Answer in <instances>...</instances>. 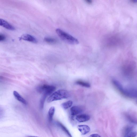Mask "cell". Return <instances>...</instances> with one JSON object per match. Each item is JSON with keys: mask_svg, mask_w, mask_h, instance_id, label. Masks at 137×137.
<instances>
[{"mask_svg": "<svg viewBox=\"0 0 137 137\" xmlns=\"http://www.w3.org/2000/svg\"><path fill=\"white\" fill-rule=\"evenodd\" d=\"M76 83L78 85L87 88H89L90 87V85L89 83L82 80H78L76 82Z\"/></svg>", "mask_w": 137, "mask_h": 137, "instance_id": "4fadbf2b", "label": "cell"}, {"mask_svg": "<svg viewBox=\"0 0 137 137\" xmlns=\"http://www.w3.org/2000/svg\"><path fill=\"white\" fill-rule=\"evenodd\" d=\"M57 33L63 40L69 44L75 45L79 43L78 40L72 36L59 29L56 30Z\"/></svg>", "mask_w": 137, "mask_h": 137, "instance_id": "7a4b0ae2", "label": "cell"}, {"mask_svg": "<svg viewBox=\"0 0 137 137\" xmlns=\"http://www.w3.org/2000/svg\"><path fill=\"white\" fill-rule=\"evenodd\" d=\"M137 133L136 132H131L125 135V137H135Z\"/></svg>", "mask_w": 137, "mask_h": 137, "instance_id": "2e32d148", "label": "cell"}, {"mask_svg": "<svg viewBox=\"0 0 137 137\" xmlns=\"http://www.w3.org/2000/svg\"><path fill=\"white\" fill-rule=\"evenodd\" d=\"M78 130L83 135H85L88 133L90 131L89 127L85 125H79L78 127Z\"/></svg>", "mask_w": 137, "mask_h": 137, "instance_id": "52a82bcc", "label": "cell"}, {"mask_svg": "<svg viewBox=\"0 0 137 137\" xmlns=\"http://www.w3.org/2000/svg\"><path fill=\"white\" fill-rule=\"evenodd\" d=\"M57 124L58 126H59L69 136V137H72L68 130L63 124L59 122L57 123Z\"/></svg>", "mask_w": 137, "mask_h": 137, "instance_id": "8fae6325", "label": "cell"}, {"mask_svg": "<svg viewBox=\"0 0 137 137\" xmlns=\"http://www.w3.org/2000/svg\"><path fill=\"white\" fill-rule=\"evenodd\" d=\"M55 89L56 88L54 86L47 84L40 86L37 88L39 92L47 97L51 94Z\"/></svg>", "mask_w": 137, "mask_h": 137, "instance_id": "3957f363", "label": "cell"}, {"mask_svg": "<svg viewBox=\"0 0 137 137\" xmlns=\"http://www.w3.org/2000/svg\"><path fill=\"white\" fill-rule=\"evenodd\" d=\"M90 118V116L86 114L79 115L76 117V119L80 123H83L89 120Z\"/></svg>", "mask_w": 137, "mask_h": 137, "instance_id": "9c48e42d", "label": "cell"}, {"mask_svg": "<svg viewBox=\"0 0 137 137\" xmlns=\"http://www.w3.org/2000/svg\"><path fill=\"white\" fill-rule=\"evenodd\" d=\"M4 114V112L3 109L0 106V119L2 118Z\"/></svg>", "mask_w": 137, "mask_h": 137, "instance_id": "e0dca14e", "label": "cell"}, {"mask_svg": "<svg viewBox=\"0 0 137 137\" xmlns=\"http://www.w3.org/2000/svg\"><path fill=\"white\" fill-rule=\"evenodd\" d=\"M0 26L11 30H14L15 28L3 19H0Z\"/></svg>", "mask_w": 137, "mask_h": 137, "instance_id": "ba28073f", "label": "cell"}, {"mask_svg": "<svg viewBox=\"0 0 137 137\" xmlns=\"http://www.w3.org/2000/svg\"><path fill=\"white\" fill-rule=\"evenodd\" d=\"M6 39V36L2 34H0V42L4 41Z\"/></svg>", "mask_w": 137, "mask_h": 137, "instance_id": "ac0fdd59", "label": "cell"}, {"mask_svg": "<svg viewBox=\"0 0 137 137\" xmlns=\"http://www.w3.org/2000/svg\"><path fill=\"white\" fill-rule=\"evenodd\" d=\"M73 102L71 101H69L63 103L62 105L63 109L65 110L70 108L73 104Z\"/></svg>", "mask_w": 137, "mask_h": 137, "instance_id": "5bb4252c", "label": "cell"}, {"mask_svg": "<svg viewBox=\"0 0 137 137\" xmlns=\"http://www.w3.org/2000/svg\"><path fill=\"white\" fill-rule=\"evenodd\" d=\"M69 96V94L67 90L60 89L51 94L48 98L47 102L50 103L55 101L67 99Z\"/></svg>", "mask_w": 137, "mask_h": 137, "instance_id": "6da1fadb", "label": "cell"}, {"mask_svg": "<svg viewBox=\"0 0 137 137\" xmlns=\"http://www.w3.org/2000/svg\"><path fill=\"white\" fill-rule=\"evenodd\" d=\"M20 40H23L29 41L34 43H36L38 42L37 39L34 37L28 34H24L22 35L20 38Z\"/></svg>", "mask_w": 137, "mask_h": 137, "instance_id": "5b68a950", "label": "cell"}, {"mask_svg": "<svg viewBox=\"0 0 137 137\" xmlns=\"http://www.w3.org/2000/svg\"><path fill=\"white\" fill-rule=\"evenodd\" d=\"M44 41L46 42L51 44H55L57 42V41L54 38L46 37L44 38Z\"/></svg>", "mask_w": 137, "mask_h": 137, "instance_id": "9a60e30c", "label": "cell"}, {"mask_svg": "<svg viewBox=\"0 0 137 137\" xmlns=\"http://www.w3.org/2000/svg\"><path fill=\"white\" fill-rule=\"evenodd\" d=\"M83 111V109L80 106H74L70 109L71 114L73 116L77 115L81 113Z\"/></svg>", "mask_w": 137, "mask_h": 137, "instance_id": "8992f818", "label": "cell"}, {"mask_svg": "<svg viewBox=\"0 0 137 137\" xmlns=\"http://www.w3.org/2000/svg\"><path fill=\"white\" fill-rule=\"evenodd\" d=\"M13 94L15 98L18 100L23 104L26 105L27 102L22 96L16 91H14L13 92Z\"/></svg>", "mask_w": 137, "mask_h": 137, "instance_id": "30bf717a", "label": "cell"}, {"mask_svg": "<svg viewBox=\"0 0 137 137\" xmlns=\"http://www.w3.org/2000/svg\"><path fill=\"white\" fill-rule=\"evenodd\" d=\"M55 112V108L54 106H52L48 111L49 119L50 121H51L53 119Z\"/></svg>", "mask_w": 137, "mask_h": 137, "instance_id": "7c38bea8", "label": "cell"}, {"mask_svg": "<svg viewBox=\"0 0 137 137\" xmlns=\"http://www.w3.org/2000/svg\"><path fill=\"white\" fill-rule=\"evenodd\" d=\"M89 137H101L99 135L97 134H93L91 135Z\"/></svg>", "mask_w": 137, "mask_h": 137, "instance_id": "d6986e66", "label": "cell"}, {"mask_svg": "<svg viewBox=\"0 0 137 137\" xmlns=\"http://www.w3.org/2000/svg\"><path fill=\"white\" fill-rule=\"evenodd\" d=\"M27 137H39L37 136H28Z\"/></svg>", "mask_w": 137, "mask_h": 137, "instance_id": "44dd1931", "label": "cell"}, {"mask_svg": "<svg viewBox=\"0 0 137 137\" xmlns=\"http://www.w3.org/2000/svg\"><path fill=\"white\" fill-rule=\"evenodd\" d=\"M128 97L135 98L137 97V90L133 88H124L121 93Z\"/></svg>", "mask_w": 137, "mask_h": 137, "instance_id": "277c9868", "label": "cell"}, {"mask_svg": "<svg viewBox=\"0 0 137 137\" xmlns=\"http://www.w3.org/2000/svg\"><path fill=\"white\" fill-rule=\"evenodd\" d=\"M86 2L87 3L89 4H91L92 3V1H90V0H87V1H86Z\"/></svg>", "mask_w": 137, "mask_h": 137, "instance_id": "ffe728a7", "label": "cell"}]
</instances>
